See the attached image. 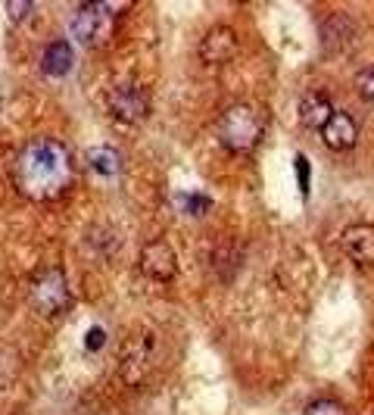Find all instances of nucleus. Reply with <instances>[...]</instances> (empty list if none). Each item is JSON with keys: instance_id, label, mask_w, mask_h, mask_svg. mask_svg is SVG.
I'll return each instance as SVG.
<instances>
[{"instance_id": "obj_21", "label": "nucleus", "mask_w": 374, "mask_h": 415, "mask_svg": "<svg viewBox=\"0 0 374 415\" xmlns=\"http://www.w3.org/2000/svg\"><path fill=\"white\" fill-rule=\"evenodd\" d=\"M103 344H106V334H103V328H91L88 334H84V347L94 353V350H100Z\"/></svg>"}, {"instance_id": "obj_13", "label": "nucleus", "mask_w": 374, "mask_h": 415, "mask_svg": "<svg viewBox=\"0 0 374 415\" xmlns=\"http://www.w3.org/2000/svg\"><path fill=\"white\" fill-rule=\"evenodd\" d=\"M331 113H334V106H331V100H327L325 94H306L303 100H299V119H303L306 128H318L321 131V125L331 119Z\"/></svg>"}, {"instance_id": "obj_19", "label": "nucleus", "mask_w": 374, "mask_h": 415, "mask_svg": "<svg viewBox=\"0 0 374 415\" xmlns=\"http://www.w3.org/2000/svg\"><path fill=\"white\" fill-rule=\"evenodd\" d=\"M32 3H28V0H10L7 3V13H10V19L13 22H19V19H25L28 13H32Z\"/></svg>"}, {"instance_id": "obj_20", "label": "nucleus", "mask_w": 374, "mask_h": 415, "mask_svg": "<svg viewBox=\"0 0 374 415\" xmlns=\"http://www.w3.org/2000/svg\"><path fill=\"white\" fill-rule=\"evenodd\" d=\"M296 181H299V194H309V163L306 157H296Z\"/></svg>"}, {"instance_id": "obj_1", "label": "nucleus", "mask_w": 374, "mask_h": 415, "mask_svg": "<svg viewBox=\"0 0 374 415\" xmlns=\"http://www.w3.org/2000/svg\"><path fill=\"white\" fill-rule=\"evenodd\" d=\"M13 181L28 200L50 203L62 197L72 184V157L66 144L54 137H34L16 153Z\"/></svg>"}, {"instance_id": "obj_4", "label": "nucleus", "mask_w": 374, "mask_h": 415, "mask_svg": "<svg viewBox=\"0 0 374 415\" xmlns=\"http://www.w3.org/2000/svg\"><path fill=\"white\" fill-rule=\"evenodd\" d=\"M69 284H66V275L60 269H47V272L34 275L32 287H28V303L38 315H60L62 309H69Z\"/></svg>"}, {"instance_id": "obj_17", "label": "nucleus", "mask_w": 374, "mask_h": 415, "mask_svg": "<svg viewBox=\"0 0 374 415\" xmlns=\"http://www.w3.org/2000/svg\"><path fill=\"white\" fill-rule=\"evenodd\" d=\"M209 206H212V200L203 197V194H184V197H181V210H184V212H194V216L206 212Z\"/></svg>"}, {"instance_id": "obj_15", "label": "nucleus", "mask_w": 374, "mask_h": 415, "mask_svg": "<svg viewBox=\"0 0 374 415\" xmlns=\"http://www.w3.org/2000/svg\"><path fill=\"white\" fill-rule=\"evenodd\" d=\"M19 378V356L13 347H0V390Z\"/></svg>"}, {"instance_id": "obj_12", "label": "nucleus", "mask_w": 374, "mask_h": 415, "mask_svg": "<svg viewBox=\"0 0 374 415\" xmlns=\"http://www.w3.org/2000/svg\"><path fill=\"white\" fill-rule=\"evenodd\" d=\"M72 63H75L72 47H69L66 41H54L41 56V72L47 75V78H62V75L72 69Z\"/></svg>"}, {"instance_id": "obj_10", "label": "nucleus", "mask_w": 374, "mask_h": 415, "mask_svg": "<svg viewBox=\"0 0 374 415\" xmlns=\"http://www.w3.org/2000/svg\"><path fill=\"white\" fill-rule=\"evenodd\" d=\"M321 141H325L331 150H337V153H343V150H353L355 141H359V125H355V119L349 116V113H343V109H334L331 119L321 125Z\"/></svg>"}, {"instance_id": "obj_18", "label": "nucleus", "mask_w": 374, "mask_h": 415, "mask_svg": "<svg viewBox=\"0 0 374 415\" xmlns=\"http://www.w3.org/2000/svg\"><path fill=\"white\" fill-rule=\"evenodd\" d=\"M355 88H359V94L365 97V100L374 103V66L371 69H362V72L355 75Z\"/></svg>"}, {"instance_id": "obj_5", "label": "nucleus", "mask_w": 374, "mask_h": 415, "mask_svg": "<svg viewBox=\"0 0 374 415\" xmlns=\"http://www.w3.org/2000/svg\"><path fill=\"white\" fill-rule=\"evenodd\" d=\"M109 113L119 119L122 125H141L150 113V100L147 91L137 88V85H119V88L109 91Z\"/></svg>"}, {"instance_id": "obj_8", "label": "nucleus", "mask_w": 374, "mask_h": 415, "mask_svg": "<svg viewBox=\"0 0 374 415\" xmlns=\"http://www.w3.org/2000/svg\"><path fill=\"white\" fill-rule=\"evenodd\" d=\"M240 50V41L231 25H212L200 41V60L209 66H222V63L234 60Z\"/></svg>"}, {"instance_id": "obj_2", "label": "nucleus", "mask_w": 374, "mask_h": 415, "mask_svg": "<svg viewBox=\"0 0 374 415\" xmlns=\"http://www.w3.org/2000/svg\"><path fill=\"white\" fill-rule=\"evenodd\" d=\"M266 135V119L250 103H234L218 119V137L234 153H253Z\"/></svg>"}, {"instance_id": "obj_6", "label": "nucleus", "mask_w": 374, "mask_h": 415, "mask_svg": "<svg viewBox=\"0 0 374 415\" xmlns=\"http://www.w3.org/2000/svg\"><path fill=\"white\" fill-rule=\"evenodd\" d=\"M153 350H156V337L150 331L131 337L128 347L122 353V378L128 384L147 381V374L153 372Z\"/></svg>"}, {"instance_id": "obj_14", "label": "nucleus", "mask_w": 374, "mask_h": 415, "mask_svg": "<svg viewBox=\"0 0 374 415\" xmlns=\"http://www.w3.org/2000/svg\"><path fill=\"white\" fill-rule=\"evenodd\" d=\"M88 163L94 166L103 178H116L119 175V157H116V150L113 147H94L91 150V157H88Z\"/></svg>"}, {"instance_id": "obj_7", "label": "nucleus", "mask_w": 374, "mask_h": 415, "mask_svg": "<svg viewBox=\"0 0 374 415\" xmlns=\"http://www.w3.org/2000/svg\"><path fill=\"white\" fill-rule=\"evenodd\" d=\"M137 269H141V275H147L150 281H172L178 272V259L165 240H150V244L141 250Z\"/></svg>"}, {"instance_id": "obj_3", "label": "nucleus", "mask_w": 374, "mask_h": 415, "mask_svg": "<svg viewBox=\"0 0 374 415\" xmlns=\"http://www.w3.org/2000/svg\"><path fill=\"white\" fill-rule=\"evenodd\" d=\"M72 38L82 47H100L116 28V10L109 3H84L72 16Z\"/></svg>"}, {"instance_id": "obj_9", "label": "nucleus", "mask_w": 374, "mask_h": 415, "mask_svg": "<svg viewBox=\"0 0 374 415\" xmlns=\"http://www.w3.org/2000/svg\"><path fill=\"white\" fill-rule=\"evenodd\" d=\"M340 247L355 266L362 269L374 266V225H365V222L349 225L347 232L340 234Z\"/></svg>"}, {"instance_id": "obj_11", "label": "nucleus", "mask_w": 374, "mask_h": 415, "mask_svg": "<svg viewBox=\"0 0 374 415\" xmlns=\"http://www.w3.org/2000/svg\"><path fill=\"white\" fill-rule=\"evenodd\" d=\"M353 41V22L347 16H327L325 25H321V44H325L327 54H343Z\"/></svg>"}, {"instance_id": "obj_16", "label": "nucleus", "mask_w": 374, "mask_h": 415, "mask_svg": "<svg viewBox=\"0 0 374 415\" xmlns=\"http://www.w3.org/2000/svg\"><path fill=\"white\" fill-rule=\"evenodd\" d=\"M303 415H347V409H343V403L331 400V396H321V400L309 403Z\"/></svg>"}]
</instances>
